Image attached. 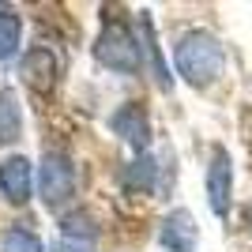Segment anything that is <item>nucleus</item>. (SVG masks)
<instances>
[{
  "label": "nucleus",
  "mask_w": 252,
  "mask_h": 252,
  "mask_svg": "<svg viewBox=\"0 0 252 252\" xmlns=\"http://www.w3.org/2000/svg\"><path fill=\"white\" fill-rule=\"evenodd\" d=\"M19 79L27 83L31 94L49 98L53 91H57V79H61V61H57V53L45 49V45H34V49L19 61Z\"/></svg>",
  "instance_id": "nucleus-4"
},
{
  "label": "nucleus",
  "mask_w": 252,
  "mask_h": 252,
  "mask_svg": "<svg viewBox=\"0 0 252 252\" xmlns=\"http://www.w3.org/2000/svg\"><path fill=\"white\" fill-rule=\"evenodd\" d=\"M23 45V19L19 11L0 8V61H11Z\"/></svg>",
  "instance_id": "nucleus-10"
},
{
  "label": "nucleus",
  "mask_w": 252,
  "mask_h": 252,
  "mask_svg": "<svg viewBox=\"0 0 252 252\" xmlns=\"http://www.w3.org/2000/svg\"><path fill=\"white\" fill-rule=\"evenodd\" d=\"M158 241L162 249L169 252H196L200 249V230H196V219H192V211H169L162 226H158Z\"/></svg>",
  "instance_id": "nucleus-8"
},
{
  "label": "nucleus",
  "mask_w": 252,
  "mask_h": 252,
  "mask_svg": "<svg viewBox=\"0 0 252 252\" xmlns=\"http://www.w3.org/2000/svg\"><path fill=\"white\" fill-rule=\"evenodd\" d=\"M207 203H211V211H215L219 219L230 215V203H233V162H230V151L226 147L211 151V162H207Z\"/></svg>",
  "instance_id": "nucleus-5"
},
{
  "label": "nucleus",
  "mask_w": 252,
  "mask_h": 252,
  "mask_svg": "<svg viewBox=\"0 0 252 252\" xmlns=\"http://www.w3.org/2000/svg\"><path fill=\"white\" fill-rule=\"evenodd\" d=\"M139 31H143V42H147V53H151V64H155V79H158V87H162V91H169V87H173V79H169L166 64H162V57H158V45H155V23H151L147 11L139 15Z\"/></svg>",
  "instance_id": "nucleus-13"
},
{
  "label": "nucleus",
  "mask_w": 252,
  "mask_h": 252,
  "mask_svg": "<svg viewBox=\"0 0 252 252\" xmlns=\"http://www.w3.org/2000/svg\"><path fill=\"white\" fill-rule=\"evenodd\" d=\"M94 61L102 68H109V72L136 75L143 68V45H139V38L128 31L125 23L109 19L94 38Z\"/></svg>",
  "instance_id": "nucleus-2"
},
{
  "label": "nucleus",
  "mask_w": 252,
  "mask_h": 252,
  "mask_svg": "<svg viewBox=\"0 0 252 252\" xmlns=\"http://www.w3.org/2000/svg\"><path fill=\"white\" fill-rule=\"evenodd\" d=\"M38 196L45 207L61 211L75 196V166L64 151H45L38 162Z\"/></svg>",
  "instance_id": "nucleus-3"
},
{
  "label": "nucleus",
  "mask_w": 252,
  "mask_h": 252,
  "mask_svg": "<svg viewBox=\"0 0 252 252\" xmlns=\"http://www.w3.org/2000/svg\"><path fill=\"white\" fill-rule=\"evenodd\" d=\"M23 136V105L11 91H0V143H15Z\"/></svg>",
  "instance_id": "nucleus-9"
},
{
  "label": "nucleus",
  "mask_w": 252,
  "mask_h": 252,
  "mask_svg": "<svg viewBox=\"0 0 252 252\" xmlns=\"http://www.w3.org/2000/svg\"><path fill=\"white\" fill-rule=\"evenodd\" d=\"M245 226H249V237H252V203L245 207Z\"/></svg>",
  "instance_id": "nucleus-14"
},
{
  "label": "nucleus",
  "mask_w": 252,
  "mask_h": 252,
  "mask_svg": "<svg viewBox=\"0 0 252 252\" xmlns=\"http://www.w3.org/2000/svg\"><path fill=\"white\" fill-rule=\"evenodd\" d=\"M109 128H113L136 155H147V147H151V121H147V109H143L139 102H125L113 117H109Z\"/></svg>",
  "instance_id": "nucleus-7"
},
{
  "label": "nucleus",
  "mask_w": 252,
  "mask_h": 252,
  "mask_svg": "<svg viewBox=\"0 0 252 252\" xmlns=\"http://www.w3.org/2000/svg\"><path fill=\"white\" fill-rule=\"evenodd\" d=\"M125 189H132V192H151L155 189V158L151 155H139L132 166L125 169Z\"/></svg>",
  "instance_id": "nucleus-11"
},
{
  "label": "nucleus",
  "mask_w": 252,
  "mask_h": 252,
  "mask_svg": "<svg viewBox=\"0 0 252 252\" xmlns=\"http://www.w3.org/2000/svg\"><path fill=\"white\" fill-rule=\"evenodd\" d=\"M34 192V166L27 155H11L0 162V196L11 203V207H23L31 203Z\"/></svg>",
  "instance_id": "nucleus-6"
},
{
  "label": "nucleus",
  "mask_w": 252,
  "mask_h": 252,
  "mask_svg": "<svg viewBox=\"0 0 252 252\" xmlns=\"http://www.w3.org/2000/svg\"><path fill=\"white\" fill-rule=\"evenodd\" d=\"M173 64H177V75L189 87H207L222 75L226 53H222V42L211 31H189L173 45Z\"/></svg>",
  "instance_id": "nucleus-1"
},
{
  "label": "nucleus",
  "mask_w": 252,
  "mask_h": 252,
  "mask_svg": "<svg viewBox=\"0 0 252 252\" xmlns=\"http://www.w3.org/2000/svg\"><path fill=\"white\" fill-rule=\"evenodd\" d=\"M0 252H45L42 237L27 226H11L4 237H0Z\"/></svg>",
  "instance_id": "nucleus-12"
}]
</instances>
